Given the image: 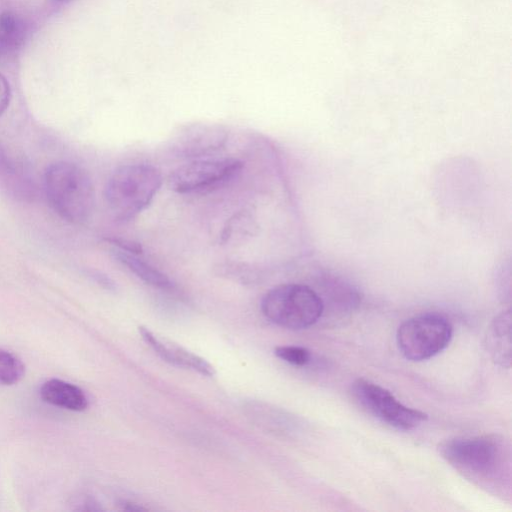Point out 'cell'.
Returning <instances> with one entry per match:
<instances>
[{
    "mask_svg": "<svg viewBox=\"0 0 512 512\" xmlns=\"http://www.w3.org/2000/svg\"><path fill=\"white\" fill-rule=\"evenodd\" d=\"M442 457L466 478L496 487L509 474L510 452L495 435L455 437L439 446Z\"/></svg>",
    "mask_w": 512,
    "mask_h": 512,
    "instance_id": "obj_1",
    "label": "cell"
},
{
    "mask_svg": "<svg viewBox=\"0 0 512 512\" xmlns=\"http://www.w3.org/2000/svg\"><path fill=\"white\" fill-rule=\"evenodd\" d=\"M44 190L51 208L61 219L81 224L91 216L94 186L86 170L76 163H51L45 170Z\"/></svg>",
    "mask_w": 512,
    "mask_h": 512,
    "instance_id": "obj_2",
    "label": "cell"
},
{
    "mask_svg": "<svg viewBox=\"0 0 512 512\" xmlns=\"http://www.w3.org/2000/svg\"><path fill=\"white\" fill-rule=\"evenodd\" d=\"M162 185L160 170L147 163L118 167L109 177L104 197L114 217L129 221L149 206Z\"/></svg>",
    "mask_w": 512,
    "mask_h": 512,
    "instance_id": "obj_3",
    "label": "cell"
},
{
    "mask_svg": "<svg viewBox=\"0 0 512 512\" xmlns=\"http://www.w3.org/2000/svg\"><path fill=\"white\" fill-rule=\"evenodd\" d=\"M324 304L309 286L289 283L270 289L261 300L264 316L274 324L291 330L305 329L321 317Z\"/></svg>",
    "mask_w": 512,
    "mask_h": 512,
    "instance_id": "obj_4",
    "label": "cell"
},
{
    "mask_svg": "<svg viewBox=\"0 0 512 512\" xmlns=\"http://www.w3.org/2000/svg\"><path fill=\"white\" fill-rule=\"evenodd\" d=\"M453 327L437 313H424L405 320L396 333L397 345L411 361H424L443 351L450 343Z\"/></svg>",
    "mask_w": 512,
    "mask_h": 512,
    "instance_id": "obj_5",
    "label": "cell"
},
{
    "mask_svg": "<svg viewBox=\"0 0 512 512\" xmlns=\"http://www.w3.org/2000/svg\"><path fill=\"white\" fill-rule=\"evenodd\" d=\"M352 394L368 413L398 430H412L428 418L426 413L405 406L389 390L364 378L353 382Z\"/></svg>",
    "mask_w": 512,
    "mask_h": 512,
    "instance_id": "obj_6",
    "label": "cell"
},
{
    "mask_svg": "<svg viewBox=\"0 0 512 512\" xmlns=\"http://www.w3.org/2000/svg\"><path fill=\"white\" fill-rule=\"evenodd\" d=\"M242 168V161L236 158L196 159L171 172L168 187L181 194L204 193L225 184Z\"/></svg>",
    "mask_w": 512,
    "mask_h": 512,
    "instance_id": "obj_7",
    "label": "cell"
},
{
    "mask_svg": "<svg viewBox=\"0 0 512 512\" xmlns=\"http://www.w3.org/2000/svg\"><path fill=\"white\" fill-rule=\"evenodd\" d=\"M227 139V131L220 126L192 125L172 140L171 151L181 159L200 158L220 150Z\"/></svg>",
    "mask_w": 512,
    "mask_h": 512,
    "instance_id": "obj_8",
    "label": "cell"
},
{
    "mask_svg": "<svg viewBox=\"0 0 512 512\" xmlns=\"http://www.w3.org/2000/svg\"><path fill=\"white\" fill-rule=\"evenodd\" d=\"M0 189L10 198L31 203L38 195L30 169L0 142Z\"/></svg>",
    "mask_w": 512,
    "mask_h": 512,
    "instance_id": "obj_9",
    "label": "cell"
},
{
    "mask_svg": "<svg viewBox=\"0 0 512 512\" xmlns=\"http://www.w3.org/2000/svg\"><path fill=\"white\" fill-rule=\"evenodd\" d=\"M138 330L142 339L164 361L178 367L191 369L205 376L211 377L215 374L213 366L202 357L177 344L157 337L146 327L140 326Z\"/></svg>",
    "mask_w": 512,
    "mask_h": 512,
    "instance_id": "obj_10",
    "label": "cell"
},
{
    "mask_svg": "<svg viewBox=\"0 0 512 512\" xmlns=\"http://www.w3.org/2000/svg\"><path fill=\"white\" fill-rule=\"evenodd\" d=\"M41 399L55 407L81 412L88 407L84 391L73 383L61 379H49L40 387Z\"/></svg>",
    "mask_w": 512,
    "mask_h": 512,
    "instance_id": "obj_11",
    "label": "cell"
},
{
    "mask_svg": "<svg viewBox=\"0 0 512 512\" xmlns=\"http://www.w3.org/2000/svg\"><path fill=\"white\" fill-rule=\"evenodd\" d=\"M27 25L17 13H0V63L13 60L21 51L27 38Z\"/></svg>",
    "mask_w": 512,
    "mask_h": 512,
    "instance_id": "obj_12",
    "label": "cell"
},
{
    "mask_svg": "<svg viewBox=\"0 0 512 512\" xmlns=\"http://www.w3.org/2000/svg\"><path fill=\"white\" fill-rule=\"evenodd\" d=\"M511 316L503 311L491 323L486 336V345L493 360L506 368L511 363Z\"/></svg>",
    "mask_w": 512,
    "mask_h": 512,
    "instance_id": "obj_13",
    "label": "cell"
},
{
    "mask_svg": "<svg viewBox=\"0 0 512 512\" xmlns=\"http://www.w3.org/2000/svg\"><path fill=\"white\" fill-rule=\"evenodd\" d=\"M111 253L119 263L127 267L133 274L146 284L160 289H172L174 287L171 280L150 263L138 257V254L131 253L116 247H113Z\"/></svg>",
    "mask_w": 512,
    "mask_h": 512,
    "instance_id": "obj_14",
    "label": "cell"
},
{
    "mask_svg": "<svg viewBox=\"0 0 512 512\" xmlns=\"http://www.w3.org/2000/svg\"><path fill=\"white\" fill-rule=\"evenodd\" d=\"M25 374V365L14 353L0 348V385L18 383Z\"/></svg>",
    "mask_w": 512,
    "mask_h": 512,
    "instance_id": "obj_15",
    "label": "cell"
},
{
    "mask_svg": "<svg viewBox=\"0 0 512 512\" xmlns=\"http://www.w3.org/2000/svg\"><path fill=\"white\" fill-rule=\"evenodd\" d=\"M274 354L295 366H304L311 359L310 351L307 348L294 345L278 346L275 348Z\"/></svg>",
    "mask_w": 512,
    "mask_h": 512,
    "instance_id": "obj_16",
    "label": "cell"
},
{
    "mask_svg": "<svg viewBox=\"0 0 512 512\" xmlns=\"http://www.w3.org/2000/svg\"><path fill=\"white\" fill-rule=\"evenodd\" d=\"M105 240H106V242L111 244L113 247L131 252V253H135L138 255L142 253L141 245L136 242H133V241H130L127 239H123V238H116V237L105 238Z\"/></svg>",
    "mask_w": 512,
    "mask_h": 512,
    "instance_id": "obj_17",
    "label": "cell"
},
{
    "mask_svg": "<svg viewBox=\"0 0 512 512\" xmlns=\"http://www.w3.org/2000/svg\"><path fill=\"white\" fill-rule=\"evenodd\" d=\"M11 98L10 85L7 79L0 73V116L6 111Z\"/></svg>",
    "mask_w": 512,
    "mask_h": 512,
    "instance_id": "obj_18",
    "label": "cell"
},
{
    "mask_svg": "<svg viewBox=\"0 0 512 512\" xmlns=\"http://www.w3.org/2000/svg\"><path fill=\"white\" fill-rule=\"evenodd\" d=\"M89 277H91L95 282H97L102 287L112 290L115 288L114 282L105 274L91 270L88 272Z\"/></svg>",
    "mask_w": 512,
    "mask_h": 512,
    "instance_id": "obj_19",
    "label": "cell"
},
{
    "mask_svg": "<svg viewBox=\"0 0 512 512\" xmlns=\"http://www.w3.org/2000/svg\"><path fill=\"white\" fill-rule=\"evenodd\" d=\"M122 505H123V509L128 510V511H139V510L145 509V508H142L141 506H138L137 504L130 503V502H125Z\"/></svg>",
    "mask_w": 512,
    "mask_h": 512,
    "instance_id": "obj_20",
    "label": "cell"
},
{
    "mask_svg": "<svg viewBox=\"0 0 512 512\" xmlns=\"http://www.w3.org/2000/svg\"><path fill=\"white\" fill-rule=\"evenodd\" d=\"M55 1H58V2H64V1H68V0H55Z\"/></svg>",
    "mask_w": 512,
    "mask_h": 512,
    "instance_id": "obj_21",
    "label": "cell"
}]
</instances>
